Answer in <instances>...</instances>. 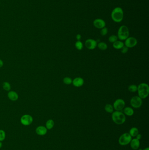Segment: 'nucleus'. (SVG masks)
Instances as JSON below:
<instances>
[{
	"label": "nucleus",
	"instance_id": "obj_1",
	"mask_svg": "<svg viewBox=\"0 0 149 150\" xmlns=\"http://www.w3.org/2000/svg\"><path fill=\"white\" fill-rule=\"evenodd\" d=\"M111 118L113 122L117 125L123 124L126 120V115L121 111L113 112L112 113Z\"/></svg>",
	"mask_w": 149,
	"mask_h": 150
},
{
	"label": "nucleus",
	"instance_id": "obj_2",
	"mask_svg": "<svg viewBox=\"0 0 149 150\" xmlns=\"http://www.w3.org/2000/svg\"><path fill=\"white\" fill-rule=\"evenodd\" d=\"M111 17L113 21L116 23H120L123 19L124 12L122 8L120 7H116L112 10L111 13Z\"/></svg>",
	"mask_w": 149,
	"mask_h": 150
},
{
	"label": "nucleus",
	"instance_id": "obj_3",
	"mask_svg": "<svg viewBox=\"0 0 149 150\" xmlns=\"http://www.w3.org/2000/svg\"><path fill=\"white\" fill-rule=\"evenodd\" d=\"M139 97L142 99L146 98L149 94V87L147 84L142 82L137 87Z\"/></svg>",
	"mask_w": 149,
	"mask_h": 150
},
{
	"label": "nucleus",
	"instance_id": "obj_4",
	"mask_svg": "<svg viewBox=\"0 0 149 150\" xmlns=\"http://www.w3.org/2000/svg\"><path fill=\"white\" fill-rule=\"evenodd\" d=\"M129 35V29L125 25L122 26L118 31V38L121 41H124L128 38Z\"/></svg>",
	"mask_w": 149,
	"mask_h": 150
},
{
	"label": "nucleus",
	"instance_id": "obj_5",
	"mask_svg": "<svg viewBox=\"0 0 149 150\" xmlns=\"http://www.w3.org/2000/svg\"><path fill=\"white\" fill-rule=\"evenodd\" d=\"M132 137L128 132L124 133L120 136L118 139V143L121 146H126L130 143Z\"/></svg>",
	"mask_w": 149,
	"mask_h": 150
},
{
	"label": "nucleus",
	"instance_id": "obj_6",
	"mask_svg": "<svg viewBox=\"0 0 149 150\" xmlns=\"http://www.w3.org/2000/svg\"><path fill=\"white\" fill-rule=\"evenodd\" d=\"M130 105L134 108H139L142 105V99L139 96H133L130 100Z\"/></svg>",
	"mask_w": 149,
	"mask_h": 150
},
{
	"label": "nucleus",
	"instance_id": "obj_7",
	"mask_svg": "<svg viewBox=\"0 0 149 150\" xmlns=\"http://www.w3.org/2000/svg\"><path fill=\"white\" fill-rule=\"evenodd\" d=\"M125 102L122 99H118L113 103V108L117 111H121L125 108Z\"/></svg>",
	"mask_w": 149,
	"mask_h": 150
},
{
	"label": "nucleus",
	"instance_id": "obj_8",
	"mask_svg": "<svg viewBox=\"0 0 149 150\" xmlns=\"http://www.w3.org/2000/svg\"><path fill=\"white\" fill-rule=\"evenodd\" d=\"M33 119L32 116L29 115H23L21 118L20 122L24 126H29L32 123Z\"/></svg>",
	"mask_w": 149,
	"mask_h": 150
},
{
	"label": "nucleus",
	"instance_id": "obj_9",
	"mask_svg": "<svg viewBox=\"0 0 149 150\" xmlns=\"http://www.w3.org/2000/svg\"><path fill=\"white\" fill-rule=\"evenodd\" d=\"M137 44V40L134 37H129L125 40V46L129 48H133Z\"/></svg>",
	"mask_w": 149,
	"mask_h": 150
},
{
	"label": "nucleus",
	"instance_id": "obj_10",
	"mask_svg": "<svg viewBox=\"0 0 149 150\" xmlns=\"http://www.w3.org/2000/svg\"><path fill=\"white\" fill-rule=\"evenodd\" d=\"M85 45L89 50H94L97 46V43L94 40L88 39L85 42Z\"/></svg>",
	"mask_w": 149,
	"mask_h": 150
},
{
	"label": "nucleus",
	"instance_id": "obj_11",
	"mask_svg": "<svg viewBox=\"0 0 149 150\" xmlns=\"http://www.w3.org/2000/svg\"><path fill=\"white\" fill-rule=\"evenodd\" d=\"M93 25L94 27L99 29H102L105 27L106 23L105 21L101 19H97L94 21Z\"/></svg>",
	"mask_w": 149,
	"mask_h": 150
},
{
	"label": "nucleus",
	"instance_id": "obj_12",
	"mask_svg": "<svg viewBox=\"0 0 149 150\" xmlns=\"http://www.w3.org/2000/svg\"><path fill=\"white\" fill-rule=\"evenodd\" d=\"M72 84L74 87H82L84 84V80L81 77H77L72 81Z\"/></svg>",
	"mask_w": 149,
	"mask_h": 150
},
{
	"label": "nucleus",
	"instance_id": "obj_13",
	"mask_svg": "<svg viewBox=\"0 0 149 150\" xmlns=\"http://www.w3.org/2000/svg\"><path fill=\"white\" fill-rule=\"evenodd\" d=\"M129 144L131 148L133 150H138L140 147V140H138L136 138H134L132 139Z\"/></svg>",
	"mask_w": 149,
	"mask_h": 150
},
{
	"label": "nucleus",
	"instance_id": "obj_14",
	"mask_svg": "<svg viewBox=\"0 0 149 150\" xmlns=\"http://www.w3.org/2000/svg\"><path fill=\"white\" fill-rule=\"evenodd\" d=\"M8 97L11 101L15 102L18 100L19 96L17 93L15 91H10L8 93Z\"/></svg>",
	"mask_w": 149,
	"mask_h": 150
},
{
	"label": "nucleus",
	"instance_id": "obj_15",
	"mask_svg": "<svg viewBox=\"0 0 149 150\" xmlns=\"http://www.w3.org/2000/svg\"><path fill=\"white\" fill-rule=\"evenodd\" d=\"M36 134L40 136L45 135L47 132V129L44 126H39L35 130Z\"/></svg>",
	"mask_w": 149,
	"mask_h": 150
},
{
	"label": "nucleus",
	"instance_id": "obj_16",
	"mask_svg": "<svg viewBox=\"0 0 149 150\" xmlns=\"http://www.w3.org/2000/svg\"><path fill=\"white\" fill-rule=\"evenodd\" d=\"M124 114L128 116H131L133 115L134 113L133 109L129 107H126L124 108Z\"/></svg>",
	"mask_w": 149,
	"mask_h": 150
},
{
	"label": "nucleus",
	"instance_id": "obj_17",
	"mask_svg": "<svg viewBox=\"0 0 149 150\" xmlns=\"http://www.w3.org/2000/svg\"><path fill=\"white\" fill-rule=\"evenodd\" d=\"M124 45L123 42L121 41H117L113 43V47L116 49H121Z\"/></svg>",
	"mask_w": 149,
	"mask_h": 150
},
{
	"label": "nucleus",
	"instance_id": "obj_18",
	"mask_svg": "<svg viewBox=\"0 0 149 150\" xmlns=\"http://www.w3.org/2000/svg\"><path fill=\"white\" fill-rule=\"evenodd\" d=\"M139 133L138 129L136 127H133L129 130V134H130V135L132 137H136L137 134Z\"/></svg>",
	"mask_w": 149,
	"mask_h": 150
},
{
	"label": "nucleus",
	"instance_id": "obj_19",
	"mask_svg": "<svg viewBox=\"0 0 149 150\" xmlns=\"http://www.w3.org/2000/svg\"><path fill=\"white\" fill-rule=\"evenodd\" d=\"M54 126V122L52 119H49L46 123V127L47 130H51Z\"/></svg>",
	"mask_w": 149,
	"mask_h": 150
},
{
	"label": "nucleus",
	"instance_id": "obj_20",
	"mask_svg": "<svg viewBox=\"0 0 149 150\" xmlns=\"http://www.w3.org/2000/svg\"><path fill=\"white\" fill-rule=\"evenodd\" d=\"M105 111L109 113H112L114 112L113 106L111 104H108L105 105Z\"/></svg>",
	"mask_w": 149,
	"mask_h": 150
},
{
	"label": "nucleus",
	"instance_id": "obj_21",
	"mask_svg": "<svg viewBox=\"0 0 149 150\" xmlns=\"http://www.w3.org/2000/svg\"><path fill=\"white\" fill-rule=\"evenodd\" d=\"M3 89L7 91H9L11 89V84L8 82H4L2 84Z\"/></svg>",
	"mask_w": 149,
	"mask_h": 150
},
{
	"label": "nucleus",
	"instance_id": "obj_22",
	"mask_svg": "<svg viewBox=\"0 0 149 150\" xmlns=\"http://www.w3.org/2000/svg\"><path fill=\"white\" fill-rule=\"evenodd\" d=\"M98 48L102 51H105L108 48V45L105 42H100L98 45Z\"/></svg>",
	"mask_w": 149,
	"mask_h": 150
},
{
	"label": "nucleus",
	"instance_id": "obj_23",
	"mask_svg": "<svg viewBox=\"0 0 149 150\" xmlns=\"http://www.w3.org/2000/svg\"><path fill=\"white\" fill-rule=\"evenodd\" d=\"M128 90L130 92H133V93L136 92L137 91V86L134 84L130 85L128 87Z\"/></svg>",
	"mask_w": 149,
	"mask_h": 150
},
{
	"label": "nucleus",
	"instance_id": "obj_24",
	"mask_svg": "<svg viewBox=\"0 0 149 150\" xmlns=\"http://www.w3.org/2000/svg\"><path fill=\"white\" fill-rule=\"evenodd\" d=\"M75 46L76 48L79 51L82 50L83 48V45L80 41H77V42L75 43Z\"/></svg>",
	"mask_w": 149,
	"mask_h": 150
},
{
	"label": "nucleus",
	"instance_id": "obj_25",
	"mask_svg": "<svg viewBox=\"0 0 149 150\" xmlns=\"http://www.w3.org/2000/svg\"><path fill=\"white\" fill-rule=\"evenodd\" d=\"M72 80L69 77H65L63 79V82L64 84L70 85L72 83Z\"/></svg>",
	"mask_w": 149,
	"mask_h": 150
},
{
	"label": "nucleus",
	"instance_id": "obj_26",
	"mask_svg": "<svg viewBox=\"0 0 149 150\" xmlns=\"http://www.w3.org/2000/svg\"><path fill=\"white\" fill-rule=\"evenodd\" d=\"M118 38L117 36L112 35H111L109 37V41L111 43H114L116 41H118Z\"/></svg>",
	"mask_w": 149,
	"mask_h": 150
},
{
	"label": "nucleus",
	"instance_id": "obj_27",
	"mask_svg": "<svg viewBox=\"0 0 149 150\" xmlns=\"http://www.w3.org/2000/svg\"><path fill=\"white\" fill-rule=\"evenodd\" d=\"M5 132L3 130H0V141H2L5 138Z\"/></svg>",
	"mask_w": 149,
	"mask_h": 150
},
{
	"label": "nucleus",
	"instance_id": "obj_28",
	"mask_svg": "<svg viewBox=\"0 0 149 150\" xmlns=\"http://www.w3.org/2000/svg\"><path fill=\"white\" fill-rule=\"evenodd\" d=\"M108 32V30L107 28L105 27L102 29L100 31V34L102 36H106Z\"/></svg>",
	"mask_w": 149,
	"mask_h": 150
},
{
	"label": "nucleus",
	"instance_id": "obj_29",
	"mask_svg": "<svg viewBox=\"0 0 149 150\" xmlns=\"http://www.w3.org/2000/svg\"><path fill=\"white\" fill-rule=\"evenodd\" d=\"M128 49L129 48H128L127 47H126V46H125V45H124V46L121 49V53L123 54H126V53L128 51Z\"/></svg>",
	"mask_w": 149,
	"mask_h": 150
},
{
	"label": "nucleus",
	"instance_id": "obj_30",
	"mask_svg": "<svg viewBox=\"0 0 149 150\" xmlns=\"http://www.w3.org/2000/svg\"><path fill=\"white\" fill-rule=\"evenodd\" d=\"M136 138L138 140H140L142 139V136L141 134H140L139 133L138 134H137L136 136Z\"/></svg>",
	"mask_w": 149,
	"mask_h": 150
},
{
	"label": "nucleus",
	"instance_id": "obj_31",
	"mask_svg": "<svg viewBox=\"0 0 149 150\" xmlns=\"http://www.w3.org/2000/svg\"><path fill=\"white\" fill-rule=\"evenodd\" d=\"M81 38V36L79 34H77V36H76V39H77L78 41H80Z\"/></svg>",
	"mask_w": 149,
	"mask_h": 150
},
{
	"label": "nucleus",
	"instance_id": "obj_32",
	"mask_svg": "<svg viewBox=\"0 0 149 150\" xmlns=\"http://www.w3.org/2000/svg\"><path fill=\"white\" fill-rule=\"evenodd\" d=\"M4 65V62L2 59H0V68H2Z\"/></svg>",
	"mask_w": 149,
	"mask_h": 150
},
{
	"label": "nucleus",
	"instance_id": "obj_33",
	"mask_svg": "<svg viewBox=\"0 0 149 150\" xmlns=\"http://www.w3.org/2000/svg\"><path fill=\"white\" fill-rule=\"evenodd\" d=\"M142 150H149V147H146V148H145L144 149H142Z\"/></svg>",
	"mask_w": 149,
	"mask_h": 150
},
{
	"label": "nucleus",
	"instance_id": "obj_34",
	"mask_svg": "<svg viewBox=\"0 0 149 150\" xmlns=\"http://www.w3.org/2000/svg\"><path fill=\"white\" fill-rule=\"evenodd\" d=\"M2 143L1 141H0V148H2Z\"/></svg>",
	"mask_w": 149,
	"mask_h": 150
},
{
	"label": "nucleus",
	"instance_id": "obj_35",
	"mask_svg": "<svg viewBox=\"0 0 149 150\" xmlns=\"http://www.w3.org/2000/svg\"></svg>",
	"mask_w": 149,
	"mask_h": 150
}]
</instances>
